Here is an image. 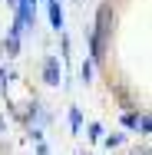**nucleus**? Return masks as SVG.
Segmentation results:
<instances>
[{"label": "nucleus", "mask_w": 152, "mask_h": 155, "mask_svg": "<svg viewBox=\"0 0 152 155\" xmlns=\"http://www.w3.org/2000/svg\"><path fill=\"white\" fill-rule=\"evenodd\" d=\"M7 132V112H0V135Z\"/></svg>", "instance_id": "nucleus-15"}, {"label": "nucleus", "mask_w": 152, "mask_h": 155, "mask_svg": "<svg viewBox=\"0 0 152 155\" xmlns=\"http://www.w3.org/2000/svg\"><path fill=\"white\" fill-rule=\"evenodd\" d=\"M63 63L60 56L53 53V50H46L43 53V60H40V83L46 86V89H60V83H63Z\"/></svg>", "instance_id": "nucleus-2"}, {"label": "nucleus", "mask_w": 152, "mask_h": 155, "mask_svg": "<svg viewBox=\"0 0 152 155\" xmlns=\"http://www.w3.org/2000/svg\"><path fill=\"white\" fill-rule=\"evenodd\" d=\"M126 142H129V132H106V135L99 139V145H103V149H109V152L122 149Z\"/></svg>", "instance_id": "nucleus-8"}, {"label": "nucleus", "mask_w": 152, "mask_h": 155, "mask_svg": "<svg viewBox=\"0 0 152 155\" xmlns=\"http://www.w3.org/2000/svg\"><path fill=\"white\" fill-rule=\"evenodd\" d=\"M0 46H3V60H7V63L20 60V53H23V27H20L17 20H10L7 36L0 40Z\"/></svg>", "instance_id": "nucleus-3"}, {"label": "nucleus", "mask_w": 152, "mask_h": 155, "mask_svg": "<svg viewBox=\"0 0 152 155\" xmlns=\"http://www.w3.org/2000/svg\"><path fill=\"white\" fill-rule=\"evenodd\" d=\"M83 36H86V56L96 63V69L106 66V56L113 50V36H116V7L109 0H103L96 7L93 23L83 30Z\"/></svg>", "instance_id": "nucleus-1"}, {"label": "nucleus", "mask_w": 152, "mask_h": 155, "mask_svg": "<svg viewBox=\"0 0 152 155\" xmlns=\"http://www.w3.org/2000/svg\"><path fill=\"white\" fill-rule=\"evenodd\" d=\"M129 155H152V152H149V145H146V142H142V145H139V149H132V152H129Z\"/></svg>", "instance_id": "nucleus-14"}, {"label": "nucleus", "mask_w": 152, "mask_h": 155, "mask_svg": "<svg viewBox=\"0 0 152 155\" xmlns=\"http://www.w3.org/2000/svg\"><path fill=\"white\" fill-rule=\"evenodd\" d=\"M76 155H96V152H90V149H83V152H76Z\"/></svg>", "instance_id": "nucleus-16"}, {"label": "nucleus", "mask_w": 152, "mask_h": 155, "mask_svg": "<svg viewBox=\"0 0 152 155\" xmlns=\"http://www.w3.org/2000/svg\"><path fill=\"white\" fill-rule=\"evenodd\" d=\"M83 109L73 102V106H66V125H69V135H83Z\"/></svg>", "instance_id": "nucleus-5"}, {"label": "nucleus", "mask_w": 152, "mask_h": 155, "mask_svg": "<svg viewBox=\"0 0 152 155\" xmlns=\"http://www.w3.org/2000/svg\"><path fill=\"white\" fill-rule=\"evenodd\" d=\"M40 3L46 7V23H50V30L63 33L66 30V7H63V0H40Z\"/></svg>", "instance_id": "nucleus-4"}, {"label": "nucleus", "mask_w": 152, "mask_h": 155, "mask_svg": "<svg viewBox=\"0 0 152 155\" xmlns=\"http://www.w3.org/2000/svg\"><path fill=\"white\" fill-rule=\"evenodd\" d=\"M56 36H60V53H56V56H60L63 69H69V63H73V36H69L66 30L56 33Z\"/></svg>", "instance_id": "nucleus-6"}, {"label": "nucleus", "mask_w": 152, "mask_h": 155, "mask_svg": "<svg viewBox=\"0 0 152 155\" xmlns=\"http://www.w3.org/2000/svg\"><path fill=\"white\" fill-rule=\"evenodd\" d=\"M73 3H83V0H73Z\"/></svg>", "instance_id": "nucleus-18"}, {"label": "nucleus", "mask_w": 152, "mask_h": 155, "mask_svg": "<svg viewBox=\"0 0 152 155\" xmlns=\"http://www.w3.org/2000/svg\"><path fill=\"white\" fill-rule=\"evenodd\" d=\"M3 3H7V7H13V0H3Z\"/></svg>", "instance_id": "nucleus-17"}, {"label": "nucleus", "mask_w": 152, "mask_h": 155, "mask_svg": "<svg viewBox=\"0 0 152 155\" xmlns=\"http://www.w3.org/2000/svg\"><path fill=\"white\" fill-rule=\"evenodd\" d=\"M136 135H139L142 142H146V139L152 135V116H149V109H142V112H139V125H136Z\"/></svg>", "instance_id": "nucleus-11"}, {"label": "nucleus", "mask_w": 152, "mask_h": 155, "mask_svg": "<svg viewBox=\"0 0 152 155\" xmlns=\"http://www.w3.org/2000/svg\"><path fill=\"white\" fill-rule=\"evenodd\" d=\"M27 139H30L33 145L36 142H46V129H27Z\"/></svg>", "instance_id": "nucleus-12"}, {"label": "nucleus", "mask_w": 152, "mask_h": 155, "mask_svg": "<svg viewBox=\"0 0 152 155\" xmlns=\"http://www.w3.org/2000/svg\"><path fill=\"white\" fill-rule=\"evenodd\" d=\"M139 112H142V106H132V109H122L119 112V125L132 135L136 132V125H139Z\"/></svg>", "instance_id": "nucleus-7"}, {"label": "nucleus", "mask_w": 152, "mask_h": 155, "mask_svg": "<svg viewBox=\"0 0 152 155\" xmlns=\"http://www.w3.org/2000/svg\"><path fill=\"white\" fill-rule=\"evenodd\" d=\"M96 83V63L90 56H83L79 60V86H93Z\"/></svg>", "instance_id": "nucleus-9"}, {"label": "nucleus", "mask_w": 152, "mask_h": 155, "mask_svg": "<svg viewBox=\"0 0 152 155\" xmlns=\"http://www.w3.org/2000/svg\"><path fill=\"white\" fill-rule=\"evenodd\" d=\"M83 132H86L90 142H99V139L106 135V125L99 122V119H90V122H83Z\"/></svg>", "instance_id": "nucleus-10"}, {"label": "nucleus", "mask_w": 152, "mask_h": 155, "mask_svg": "<svg viewBox=\"0 0 152 155\" xmlns=\"http://www.w3.org/2000/svg\"><path fill=\"white\" fill-rule=\"evenodd\" d=\"M33 155H53L50 152V142H36L33 145Z\"/></svg>", "instance_id": "nucleus-13"}]
</instances>
